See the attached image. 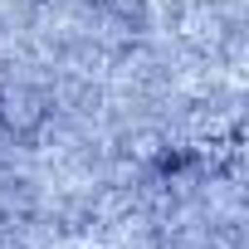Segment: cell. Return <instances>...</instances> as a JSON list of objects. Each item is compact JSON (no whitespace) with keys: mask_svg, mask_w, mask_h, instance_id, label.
Instances as JSON below:
<instances>
[{"mask_svg":"<svg viewBox=\"0 0 249 249\" xmlns=\"http://www.w3.org/2000/svg\"><path fill=\"white\" fill-rule=\"evenodd\" d=\"M49 117V98L35 83H5L0 88V127L15 137H35Z\"/></svg>","mask_w":249,"mask_h":249,"instance_id":"obj_1","label":"cell"}]
</instances>
